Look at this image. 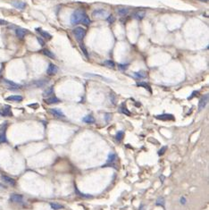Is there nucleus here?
Returning a JSON list of instances; mask_svg holds the SVG:
<instances>
[{
    "label": "nucleus",
    "mask_w": 209,
    "mask_h": 210,
    "mask_svg": "<svg viewBox=\"0 0 209 210\" xmlns=\"http://www.w3.org/2000/svg\"><path fill=\"white\" fill-rule=\"evenodd\" d=\"M7 142V139H6V132H3L2 133H0V144Z\"/></svg>",
    "instance_id": "obj_26"
},
{
    "label": "nucleus",
    "mask_w": 209,
    "mask_h": 210,
    "mask_svg": "<svg viewBox=\"0 0 209 210\" xmlns=\"http://www.w3.org/2000/svg\"><path fill=\"white\" fill-rule=\"evenodd\" d=\"M75 192H77V193H78V195H79V196H80V197H84V198H89V197H90L89 195H85V194H82L80 191H78V189H77L76 187H75Z\"/></svg>",
    "instance_id": "obj_32"
},
{
    "label": "nucleus",
    "mask_w": 209,
    "mask_h": 210,
    "mask_svg": "<svg viewBox=\"0 0 209 210\" xmlns=\"http://www.w3.org/2000/svg\"><path fill=\"white\" fill-rule=\"evenodd\" d=\"M120 111L123 113V114H127V115H131V112L127 109V107L124 106V104H123L122 106H121V107H120Z\"/></svg>",
    "instance_id": "obj_25"
},
{
    "label": "nucleus",
    "mask_w": 209,
    "mask_h": 210,
    "mask_svg": "<svg viewBox=\"0 0 209 210\" xmlns=\"http://www.w3.org/2000/svg\"><path fill=\"white\" fill-rule=\"evenodd\" d=\"M50 206H51L52 209H54V210H58V209H61V208L64 207L62 205L58 204V203H50Z\"/></svg>",
    "instance_id": "obj_27"
},
{
    "label": "nucleus",
    "mask_w": 209,
    "mask_h": 210,
    "mask_svg": "<svg viewBox=\"0 0 209 210\" xmlns=\"http://www.w3.org/2000/svg\"><path fill=\"white\" fill-rule=\"evenodd\" d=\"M45 102L46 104H48V105H51V104H57L60 102V99L58 98H56L55 96H52V97H48L47 99H45Z\"/></svg>",
    "instance_id": "obj_15"
},
{
    "label": "nucleus",
    "mask_w": 209,
    "mask_h": 210,
    "mask_svg": "<svg viewBox=\"0 0 209 210\" xmlns=\"http://www.w3.org/2000/svg\"><path fill=\"white\" fill-rule=\"evenodd\" d=\"M80 49H81V51H82V52L84 53V55H86L87 57H88V51H87V49H86V48L84 47V46H83L82 44H80Z\"/></svg>",
    "instance_id": "obj_34"
},
{
    "label": "nucleus",
    "mask_w": 209,
    "mask_h": 210,
    "mask_svg": "<svg viewBox=\"0 0 209 210\" xmlns=\"http://www.w3.org/2000/svg\"><path fill=\"white\" fill-rule=\"evenodd\" d=\"M108 13L104 10V9H99V10H95L93 12V16L96 18H105L106 16H108Z\"/></svg>",
    "instance_id": "obj_6"
},
{
    "label": "nucleus",
    "mask_w": 209,
    "mask_h": 210,
    "mask_svg": "<svg viewBox=\"0 0 209 210\" xmlns=\"http://www.w3.org/2000/svg\"><path fill=\"white\" fill-rule=\"evenodd\" d=\"M53 93H54V89H53V87L51 86L50 88H47L46 91L43 92V96H44V97H46V98H47V97L48 98L49 96H52V95H53Z\"/></svg>",
    "instance_id": "obj_21"
},
{
    "label": "nucleus",
    "mask_w": 209,
    "mask_h": 210,
    "mask_svg": "<svg viewBox=\"0 0 209 210\" xmlns=\"http://www.w3.org/2000/svg\"><path fill=\"white\" fill-rule=\"evenodd\" d=\"M10 201L14 203H21L22 201V196L20 194H12L10 196Z\"/></svg>",
    "instance_id": "obj_14"
},
{
    "label": "nucleus",
    "mask_w": 209,
    "mask_h": 210,
    "mask_svg": "<svg viewBox=\"0 0 209 210\" xmlns=\"http://www.w3.org/2000/svg\"><path fill=\"white\" fill-rule=\"evenodd\" d=\"M104 65L106 67H109V68H113L115 66V64L112 61V60H106V61L104 62Z\"/></svg>",
    "instance_id": "obj_24"
},
{
    "label": "nucleus",
    "mask_w": 209,
    "mask_h": 210,
    "mask_svg": "<svg viewBox=\"0 0 209 210\" xmlns=\"http://www.w3.org/2000/svg\"><path fill=\"white\" fill-rule=\"evenodd\" d=\"M23 98L20 95H12V96H9L8 98H6V100L7 101H14V102H21L22 101Z\"/></svg>",
    "instance_id": "obj_17"
},
{
    "label": "nucleus",
    "mask_w": 209,
    "mask_h": 210,
    "mask_svg": "<svg viewBox=\"0 0 209 210\" xmlns=\"http://www.w3.org/2000/svg\"><path fill=\"white\" fill-rule=\"evenodd\" d=\"M124 137V131H119L116 134H115V139L118 141H121Z\"/></svg>",
    "instance_id": "obj_22"
},
{
    "label": "nucleus",
    "mask_w": 209,
    "mask_h": 210,
    "mask_svg": "<svg viewBox=\"0 0 209 210\" xmlns=\"http://www.w3.org/2000/svg\"><path fill=\"white\" fill-rule=\"evenodd\" d=\"M12 115H13V114H12L10 106L5 105V106L0 107V116L4 117V116H12Z\"/></svg>",
    "instance_id": "obj_4"
},
{
    "label": "nucleus",
    "mask_w": 209,
    "mask_h": 210,
    "mask_svg": "<svg viewBox=\"0 0 209 210\" xmlns=\"http://www.w3.org/2000/svg\"><path fill=\"white\" fill-rule=\"evenodd\" d=\"M86 14L83 11L81 10H76L73 13L72 16H71V23L73 25H76L80 22H82V20L85 18Z\"/></svg>",
    "instance_id": "obj_1"
},
{
    "label": "nucleus",
    "mask_w": 209,
    "mask_h": 210,
    "mask_svg": "<svg viewBox=\"0 0 209 210\" xmlns=\"http://www.w3.org/2000/svg\"><path fill=\"white\" fill-rule=\"evenodd\" d=\"M145 15H146V13L144 11H138L133 14L134 18L138 19V20H142L145 17Z\"/></svg>",
    "instance_id": "obj_20"
},
{
    "label": "nucleus",
    "mask_w": 209,
    "mask_h": 210,
    "mask_svg": "<svg viewBox=\"0 0 209 210\" xmlns=\"http://www.w3.org/2000/svg\"><path fill=\"white\" fill-rule=\"evenodd\" d=\"M138 86H140V87H144L146 89H147L148 91H150V92H152V91H151V88H150V86L149 85H147L146 82H139L138 84H137Z\"/></svg>",
    "instance_id": "obj_29"
},
{
    "label": "nucleus",
    "mask_w": 209,
    "mask_h": 210,
    "mask_svg": "<svg viewBox=\"0 0 209 210\" xmlns=\"http://www.w3.org/2000/svg\"><path fill=\"white\" fill-rule=\"evenodd\" d=\"M27 32H28L27 29H22V28H19L15 31V34H16L17 38H19L20 40H22Z\"/></svg>",
    "instance_id": "obj_13"
},
{
    "label": "nucleus",
    "mask_w": 209,
    "mask_h": 210,
    "mask_svg": "<svg viewBox=\"0 0 209 210\" xmlns=\"http://www.w3.org/2000/svg\"><path fill=\"white\" fill-rule=\"evenodd\" d=\"M82 122L86 123V124H94L95 123V118L92 115L88 114V115H86L85 117L82 118Z\"/></svg>",
    "instance_id": "obj_18"
},
{
    "label": "nucleus",
    "mask_w": 209,
    "mask_h": 210,
    "mask_svg": "<svg viewBox=\"0 0 209 210\" xmlns=\"http://www.w3.org/2000/svg\"><path fill=\"white\" fill-rule=\"evenodd\" d=\"M157 206H164V198H162V197L158 198L157 200Z\"/></svg>",
    "instance_id": "obj_30"
},
{
    "label": "nucleus",
    "mask_w": 209,
    "mask_h": 210,
    "mask_svg": "<svg viewBox=\"0 0 209 210\" xmlns=\"http://www.w3.org/2000/svg\"><path fill=\"white\" fill-rule=\"evenodd\" d=\"M58 72V68L56 65H55L54 64H49L47 69V75H50V76H53L55 74H56Z\"/></svg>",
    "instance_id": "obj_8"
},
{
    "label": "nucleus",
    "mask_w": 209,
    "mask_h": 210,
    "mask_svg": "<svg viewBox=\"0 0 209 210\" xmlns=\"http://www.w3.org/2000/svg\"><path fill=\"white\" fill-rule=\"evenodd\" d=\"M29 107H36V108H37V107L39 106V105H38V104H36L35 106H34V105H29Z\"/></svg>",
    "instance_id": "obj_41"
},
{
    "label": "nucleus",
    "mask_w": 209,
    "mask_h": 210,
    "mask_svg": "<svg viewBox=\"0 0 209 210\" xmlns=\"http://www.w3.org/2000/svg\"><path fill=\"white\" fill-rule=\"evenodd\" d=\"M45 55H47V57H49V58H52V59H54L55 56V55L50 51V50H48V49H43L42 51H41Z\"/></svg>",
    "instance_id": "obj_23"
},
{
    "label": "nucleus",
    "mask_w": 209,
    "mask_h": 210,
    "mask_svg": "<svg viewBox=\"0 0 209 210\" xmlns=\"http://www.w3.org/2000/svg\"><path fill=\"white\" fill-rule=\"evenodd\" d=\"M166 149H167V147H166V146L163 147V148H161L160 150L158 151V155H159V156H161V155L164 154V152L166 151Z\"/></svg>",
    "instance_id": "obj_35"
},
{
    "label": "nucleus",
    "mask_w": 209,
    "mask_h": 210,
    "mask_svg": "<svg viewBox=\"0 0 209 210\" xmlns=\"http://www.w3.org/2000/svg\"><path fill=\"white\" fill-rule=\"evenodd\" d=\"M164 179H165V177H164V175H161V176H160V180H161V182H162V183L164 181Z\"/></svg>",
    "instance_id": "obj_40"
},
{
    "label": "nucleus",
    "mask_w": 209,
    "mask_h": 210,
    "mask_svg": "<svg viewBox=\"0 0 209 210\" xmlns=\"http://www.w3.org/2000/svg\"><path fill=\"white\" fill-rule=\"evenodd\" d=\"M37 40H38L39 43L40 44V46H44V45H45V42H44V40H42L41 38L38 37V38H37Z\"/></svg>",
    "instance_id": "obj_37"
},
{
    "label": "nucleus",
    "mask_w": 209,
    "mask_h": 210,
    "mask_svg": "<svg viewBox=\"0 0 209 210\" xmlns=\"http://www.w3.org/2000/svg\"><path fill=\"white\" fill-rule=\"evenodd\" d=\"M180 202H181L182 205H185V204L187 203V199H186V198H185V197H182V198H180Z\"/></svg>",
    "instance_id": "obj_36"
},
{
    "label": "nucleus",
    "mask_w": 209,
    "mask_h": 210,
    "mask_svg": "<svg viewBox=\"0 0 209 210\" xmlns=\"http://www.w3.org/2000/svg\"><path fill=\"white\" fill-rule=\"evenodd\" d=\"M127 65H119V68L120 69H122V70H125V69H127Z\"/></svg>",
    "instance_id": "obj_38"
},
{
    "label": "nucleus",
    "mask_w": 209,
    "mask_h": 210,
    "mask_svg": "<svg viewBox=\"0 0 209 210\" xmlns=\"http://www.w3.org/2000/svg\"><path fill=\"white\" fill-rule=\"evenodd\" d=\"M8 22L5 20H2V19H0V25H6Z\"/></svg>",
    "instance_id": "obj_39"
},
{
    "label": "nucleus",
    "mask_w": 209,
    "mask_h": 210,
    "mask_svg": "<svg viewBox=\"0 0 209 210\" xmlns=\"http://www.w3.org/2000/svg\"><path fill=\"white\" fill-rule=\"evenodd\" d=\"M49 112H50L53 115H55V117H57V118H64V117H65V114L62 112V110L58 109V108H51V109H49Z\"/></svg>",
    "instance_id": "obj_10"
},
{
    "label": "nucleus",
    "mask_w": 209,
    "mask_h": 210,
    "mask_svg": "<svg viewBox=\"0 0 209 210\" xmlns=\"http://www.w3.org/2000/svg\"><path fill=\"white\" fill-rule=\"evenodd\" d=\"M118 159V157L115 153L111 152L109 153L108 157H107V163L106 165H103V167H106V166H113L116 168V165H114V163L116 162V160Z\"/></svg>",
    "instance_id": "obj_3"
},
{
    "label": "nucleus",
    "mask_w": 209,
    "mask_h": 210,
    "mask_svg": "<svg viewBox=\"0 0 209 210\" xmlns=\"http://www.w3.org/2000/svg\"><path fill=\"white\" fill-rule=\"evenodd\" d=\"M117 13L120 15H126L129 13V10L127 8H119L117 10Z\"/></svg>",
    "instance_id": "obj_28"
},
{
    "label": "nucleus",
    "mask_w": 209,
    "mask_h": 210,
    "mask_svg": "<svg viewBox=\"0 0 209 210\" xmlns=\"http://www.w3.org/2000/svg\"><path fill=\"white\" fill-rule=\"evenodd\" d=\"M11 5L14 6V7H15V8H17V9H20V10H23L25 7H26V3H24V2H22V1H13L12 3H11Z\"/></svg>",
    "instance_id": "obj_11"
},
{
    "label": "nucleus",
    "mask_w": 209,
    "mask_h": 210,
    "mask_svg": "<svg viewBox=\"0 0 209 210\" xmlns=\"http://www.w3.org/2000/svg\"><path fill=\"white\" fill-rule=\"evenodd\" d=\"M156 118L158 119V120H162V121H173L174 120V116L172 114H164L157 115Z\"/></svg>",
    "instance_id": "obj_9"
},
{
    "label": "nucleus",
    "mask_w": 209,
    "mask_h": 210,
    "mask_svg": "<svg viewBox=\"0 0 209 210\" xmlns=\"http://www.w3.org/2000/svg\"><path fill=\"white\" fill-rule=\"evenodd\" d=\"M1 180L4 183H8L10 185H14L15 184V180L11 178V177H9V176H7V175H2L1 176Z\"/></svg>",
    "instance_id": "obj_12"
},
{
    "label": "nucleus",
    "mask_w": 209,
    "mask_h": 210,
    "mask_svg": "<svg viewBox=\"0 0 209 210\" xmlns=\"http://www.w3.org/2000/svg\"><path fill=\"white\" fill-rule=\"evenodd\" d=\"M106 21H107L108 22L112 23V22H113L115 21V18H114L113 15H108V17H106Z\"/></svg>",
    "instance_id": "obj_33"
},
{
    "label": "nucleus",
    "mask_w": 209,
    "mask_h": 210,
    "mask_svg": "<svg viewBox=\"0 0 209 210\" xmlns=\"http://www.w3.org/2000/svg\"><path fill=\"white\" fill-rule=\"evenodd\" d=\"M36 31H38V32L40 34V36H41L42 38L47 39V40H51V39H52V35L49 34L47 32H45V31H43V29H40V28L36 29Z\"/></svg>",
    "instance_id": "obj_16"
},
{
    "label": "nucleus",
    "mask_w": 209,
    "mask_h": 210,
    "mask_svg": "<svg viewBox=\"0 0 209 210\" xmlns=\"http://www.w3.org/2000/svg\"><path fill=\"white\" fill-rule=\"evenodd\" d=\"M208 102V95H205L201 98V99L199 100V104H198V111H202L203 109H205V107L206 106Z\"/></svg>",
    "instance_id": "obj_7"
},
{
    "label": "nucleus",
    "mask_w": 209,
    "mask_h": 210,
    "mask_svg": "<svg viewBox=\"0 0 209 210\" xmlns=\"http://www.w3.org/2000/svg\"><path fill=\"white\" fill-rule=\"evenodd\" d=\"M133 76L137 79H144L147 77V73L144 71H139V72H136L133 73Z\"/></svg>",
    "instance_id": "obj_19"
},
{
    "label": "nucleus",
    "mask_w": 209,
    "mask_h": 210,
    "mask_svg": "<svg viewBox=\"0 0 209 210\" xmlns=\"http://www.w3.org/2000/svg\"><path fill=\"white\" fill-rule=\"evenodd\" d=\"M3 81H4V83L7 86V88H8L9 89H11V91H16V89H20V88H22L21 85H19V84H17V83H15V82H14V81H9V80L5 79Z\"/></svg>",
    "instance_id": "obj_5"
},
{
    "label": "nucleus",
    "mask_w": 209,
    "mask_h": 210,
    "mask_svg": "<svg viewBox=\"0 0 209 210\" xmlns=\"http://www.w3.org/2000/svg\"><path fill=\"white\" fill-rule=\"evenodd\" d=\"M82 22L83 24H85V25H87V26H88V25L90 24V20H89V19H88V17L86 15V16H85V18L82 20V22Z\"/></svg>",
    "instance_id": "obj_31"
},
{
    "label": "nucleus",
    "mask_w": 209,
    "mask_h": 210,
    "mask_svg": "<svg viewBox=\"0 0 209 210\" xmlns=\"http://www.w3.org/2000/svg\"><path fill=\"white\" fill-rule=\"evenodd\" d=\"M73 35L75 36L76 40L80 42L86 35V29H83L82 27H76L73 31Z\"/></svg>",
    "instance_id": "obj_2"
}]
</instances>
